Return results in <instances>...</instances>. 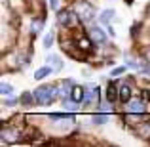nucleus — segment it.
I'll return each mask as SVG.
<instances>
[{
    "mask_svg": "<svg viewBox=\"0 0 150 147\" xmlns=\"http://www.w3.org/2000/svg\"><path fill=\"white\" fill-rule=\"evenodd\" d=\"M34 96H36V103H40V105H50V103H53L55 99L61 96V88L55 84H46V86H40V88L34 92Z\"/></svg>",
    "mask_w": 150,
    "mask_h": 147,
    "instance_id": "1",
    "label": "nucleus"
},
{
    "mask_svg": "<svg viewBox=\"0 0 150 147\" xmlns=\"http://www.w3.org/2000/svg\"><path fill=\"white\" fill-rule=\"evenodd\" d=\"M74 11L78 14V17H80L82 21H91V19L95 17V8L89 2H86V0H80V2L74 4Z\"/></svg>",
    "mask_w": 150,
    "mask_h": 147,
    "instance_id": "2",
    "label": "nucleus"
},
{
    "mask_svg": "<svg viewBox=\"0 0 150 147\" xmlns=\"http://www.w3.org/2000/svg\"><path fill=\"white\" fill-rule=\"evenodd\" d=\"M125 113L131 115H144L146 113V101L143 98H131L125 103Z\"/></svg>",
    "mask_w": 150,
    "mask_h": 147,
    "instance_id": "3",
    "label": "nucleus"
},
{
    "mask_svg": "<svg viewBox=\"0 0 150 147\" xmlns=\"http://www.w3.org/2000/svg\"><path fill=\"white\" fill-rule=\"evenodd\" d=\"M78 21V14L74 10H61L57 14V23L61 27H72Z\"/></svg>",
    "mask_w": 150,
    "mask_h": 147,
    "instance_id": "4",
    "label": "nucleus"
},
{
    "mask_svg": "<svg viewBox=\"0 0 150 147\" xmlns=\"http://www.w3.org/2000/svg\"><path fill=\"white\" fill-rule=\"evenodd\" d=\"M99 96H101V92H99L97 86L89 88L88 92H86V96H84L82 105H84V107H97V105H99Z\"/></svg>",
    "mask_w": 150,
    "mask_h": 147,
    "instance_id": "5",
    "label": "nucleus"
},
{
    "mask_svg": "<svg viewBox=\"0 0 150 147\" xmlns=\"http://www.w3.org/2000/svg\"><path fill=\"white\" fill-rule=\"evenodd\" d=\"M88 37L93 40V44L97 46H103L106 42V33L101 29V27H89L88 29Z\"/></svg>",
    "mask_w": 150,
    "mask_h": 147,
    "instance_id": "6",
    "label": "nucleus"
},
{
    "mask_svg": "<svg viewBox=\"0 0 150 147\" xmlns=\"http://www.w3.org/2000/svg\"><path fill=\"white\" fill-rule=\"evenodd\" d=\"M0 138H2V141H6V143H11V141H15L19 138V130L13 128V126H4V128L0 130Z\"/></svg>",
    "mask_w": 150,
    "mask_h": 147,
    "instance_id": "7",
    "label": "nucleus"
},
{
    "mask_svg": "<svg viewBox=\"0 0 150 147\" xmlns=\"http://www.w3.org/2000/svg\"><path fill=\"white\" fill-rule=\"evenodd\" d=\"M84 96H86L84 88H82V86H76V84H74V86H72V90H70V94H69V99L80 105V103L84 101Z\"/></svg>",
    "mask_w": 150,
    "mask_h": 147,
    "instance_id": "8",
    "label": "nucleus"
},
{
    "mask_svg": "<svg viewBox=\"0 0 150 147\" xmlns=\"http://www.w3.org/2000/svg\"><path fill=\"white\" fill-rule=\"evenodd\" d=\"M118 96H120V101L122 103H127L129 99L133 98V90H131V86L129 84H120V90H118Z\"/></svg>",
    "mask_w": 150,
    "mask_h": 147,
    "instance_id": "9",
    "label": "nucleus"
},
{
    "mask_svg": "<svg viewBox=\"0 0 150 147\" xmlns=\"http://www.w3.org/2000/svg\"><path fill=\"white\" fill-rule=\"evenodd\" d=\"M118 90H120V86H116L114 82H110L108 88H106V99H108V101H116V99H120Z\"/></svg>",
    "mask_w": 150,
    "mask_h": 147,
    "instance_id": "10",
    "label": "nucleus"
},
{
    "mask_svg": "<svg viewBox=\"0 0 150 147\" xmlns=\"http://www.w3.org/2000/svg\"><path fill=\"white\" fill-rule=\"evenodd\" d=\"M51 71H53V69H51L50 65H44V67H40V69L34 73V78H36V80H44L46 77H50V75H51Z\"/></svg>",
    "mask_w": 150,
    "mask_h": 147,
    "instance_id": "11",
    "label": "nucleus"
},
{
    "mask_svg": "<svg viewBox=\"0 0 150 147\" xmlns=\"http://www.w3.org/2000/svg\"><path fill=\"white\" fill-rule=\"evenodd\" d=\"M114 19V10H103L99 15V21L103 25H110V21Z\"/></svg>",
    "mask_w": 150,
    "mask_h": 147,
    "instance_id": "12",
    "label": "nucleus"
},
{
    "mask_svg": "<svg viewBox=\"0 0 150 147\" xmlns=\"http://www.w3.org/2000/svg\"><path fill=\"white\" fill-rule=\"evenodd\" d=\"M137 134H139L141 138H150V122H141L139 126H137Z\"/></svg>",
    "mask_w": 150,
    "mask_h": 147,
    "instance_id": "13",
    "label": "nucleus"
},
{
    "mask_svg": "<svg viewBox=\"0 0 150 147\" xmlns=\"http://www.w3.org/2000/svg\"><path fill=\"white\" fill-rule=\"evenodd\" d=\"M72 86H74L72 80H63V82H61V94H63L65 98H69V94H70V90H72Z\"/></svg>",
    "mask_w": 150,
    "mask_h": 147,
    "instance_id": "14",
    "label": "nucleus"
},
{
    "mask_svg": "<svg viewBox=\"0 0 150 147\" xmlns=\"http://www.w3.org/2000/svg\"><path fill=\"white\" fill-rule=\"evenodd\" d=\"M0 94L2 96H11L13 94V86L8 84V82H0Z\"/></svg>",
    "mask_w": 150,
    "mask_h": 147,
    "instance_id": "15",
    "label": "nucleus"
},
{
    "mask_svg": "<svg viewBox=\"0 0 150 147\" xmlns=\"http://www.w3.org/2000/svg\"><path fill=\"white\" fill-rule=\"evenodd\" d=\"M44 21H46L44 17L33 19V29H30V31H33V34H38V33H40V29H42V25H44Z\"/></svg>",
    "mask_w": 150,
    "mask_h": 147,
    "instance_id": "16",
    "label": "nucleus"
},
{
    "mask_svg": "<svg viewBox=\"0 0 150 147\" xmlns=\"http://www.w3.org/2000/svg\"><path fill=\"white\" fill-rule=\"evenodd\" d=\"M53 38H55V33H53V31H50V33L46 34V38H44V46H46V48H51V44H53Z\"/></svg>",
    "mask_w": 150,
    "mask_h": 147,
    "instance_id": "17",
    "label": "nucleus"
},
{
    "mask_svg": "<svg viewBox=\"0 0 150 147\" xmlns=\"http://www.w3.org/2000/svg\"><path fill=\"white\" fill-rule=\"evenodd\" d=\"M33 101H36V96H30L29 92H25L21 96V103H25V105H29V103H33Z\"/></svg>",
    "mask_w": 150,
    "mask_h": 147,
    "instance_id": "18",
    "label": "nucleus"
},
{
    "mask_svg": "<svg viewBox=\"0 0 150 147\" xmlns=\"http://www.w3.org/2000/svg\"><path fill=\"white\" fill-rule=\"evenodd\" d=\"M48 61L51 63V65H53L55 67V69H61V67H63V63L61 61H59V57H57V55H51V57L48 59Z\"/></svg>",
    "mask_w": 150,
    "mask_h": 147,
    "instance_id": "19",
    "label": "nucleus"
},
{
    "mask_svg": "<svg viewBox=\"0 0 150 147\" xmlns=\"http://www.w3.org/2000/svg\"><path fill=\"white\" fill-rule=\"evenodd\" d=\"M93 120H95L97 124H103V122H106V115H95Z\"/></svg>",
    "mask_w": 150,
    "mask_h": 147,
    "instance_id": "20",
    "label": "nucleus"
},
{
    "mask_svg": "<svg viewBox=\"0 0 150 147\" xmlns=\"http://www.w3.org/2000/svg\"><path fill=\"white\" fill-rule=\"evenodd\" d=\"M124 71H125V67H116V69H114L110 75H112V77H118V75H122Z\"/></svg>",
    "mask_w": 150,
    "mask_h": 147,
    "instance_id": "21",
    "label": "nucleus"
},
{
    "mask_svg": "<svg viewBox=\"0 0 150 147\" xmlns=\"http://www.w3.org/2000/svg\"><path fill=\"white\" fill-rule=\"evenodd\" d=\"M50 6L53 8V10H57L59 8V0H50Z\"/></svg>",
    "mask_w": 150,
    "mask_h": 147,
    "instance_id": "22",
    "label": "nucleus"
},
{
    "mask_svg": "<svg viewBox=\"0 0 150 147\" xmlns=\"http://www.w3.org/2000/svg\"><path fill=\"white\" fill-rule=\"evenodd\" d=\"M144 57H146V61L150 63V48H146V50H144Z\"/></svg>",
    "mask_w": 150,
    "mask_h": 147,
    "instance_id": "23",
    "label": "nucleus"
},
{
    "mask_svg": "<svg viewBox=\"0 0 150 147\" xmlns=\"http://www.w3.org/2000/svg\"><path fill=\"white\" fill-rule=\"evenodd\" d=\"M144 98H146V99H150V90H144Z\"/></svg>",
    "mask_w": 150,
    "mask_h": 147,
    "instance_id": "24",
    "label": "nucleus"
},
{
    "mask_svg": "<svg viewBox=\"0 0 150 147\" xmlns=\"http://www.w3.org/2000/svg\"><path fill=\"white\" fill-rule=\"evenodd\" d=\"M125 2H127V4H131V2H133V0H125Z\"/></svg>",
    "mask_w": 150,
    "mask_h": 147,
    "instance_id": "25",
    "label": "nucleus"
}]
</instances>
